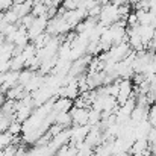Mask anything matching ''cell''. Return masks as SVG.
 <instances>
[{
  "label": "cell",
  "mask_w": 156,
  "mask_h": 156,
  "mask_svg": "<svg viewBox=\"0 0 156 156\" xmlns=\"http://www.w3.org/2000/svg\"><path fill=\"white\" fill-rule=\"evenodd\" d=\"M47 24H49V18H47V15H41V17H37V18H35V21L32 23V26L27 29V34H29L30 43H32L37 37H40L41 34L46 32Z\"/></svg>",
  "instance_id": "obj_1"
},
{
  "label": "cell",
  "mask_w": 156,
  "mask_h": 156,
  "mask_svg": "<svg viewBox=\"0 0 156 156\" xmlns=\"http://www.w3.org/2000/svg\"><path fill=\"white\" fill-rule=\"evenodd\" d=\"M73 109V103L70 99H65V97H61L58 100H55L53 103V112L55 114H61V112H70Z\"/></svg>",
  "instance_id": "obj_2"
},
{
  "label": "cell",
  "mask_w": 156,
  "mask_h": 156,
  "mask_svg": "<svg viewBox=\"0 0 156 156\" xmlns=\"http://www.w3.org/2000/svg\"><path fill=\"white\" fill-rule=\"evenodd\" d=\"M55 123H56V124H59V126H62L64 129H67L70 124H73L71 114H70V112H61V114H56Z\"/></svg>",
  "instance_id": "obj_3"
},
{
  "label": "cell",
  "mask_w": 156,
  "mask_h": 156,
  "mask_svg": "<svg viewBox=\"0 0 156 156\" xmlns=\"http://www.w3.org/2000/svg\"><path fill=\"white\" fill-rule=\"evenodd\" d=\"M3 15H5V21L8 23V24H17L18 21H20V18H18V15L15 14V11L11 8V9H8V11H5L3 12Z\"/></svg>",
  "instance_id": "obj_4"
},
{
  "label": "cell",
  "mask_w": 156,
  "mask_h": 156,
  "mask_svg": "<svg viewBox=\"0 0 156 156\" xmlns=\"http://www.w3.org/2000/svg\"><path fill=\"white\" fill-rule=\"evenodd\" d=\"M8 132L12 135V136H18L20 133H23V123H18V121H12L8 127Z\"/></svg>",
  "instance_id": "obj_5"
},
{
  "label": "cell",
  "mask_w": 156,
  "mask_h": 156,
  "mask_svg": "<svg viewBox=\"0 0 156 156\" xmlns=\"http://www.w3.org/2000/svg\"><path fill=\"white\" fill-rule=\"evenodd\" d=\"M65 11H76L77 9V2L76 0H64L61 5Z\"/></svg>",
  "instance_id": "obj_6"
},
{
  "label": "cell",
  "mask_w": 156,
  "mask_h": 156,
  "mask_svg": "<svg viewBox=\"0 0 156 156\" xmlns=\"http://www.w3.org/2000/svg\"><path fill=\"white\" fill-rule=\"evenodd\" d=\"M3 82H5V74H3V73H0V87L3 85Z\"/></svg>",
  "instance_id": "obj_7"
},
{
  "label": "cell",
  "mask_w": 156,
  "mask_h": 156,
  "mask_svg": "<svg viewBox=\"0 0 156 156\" xmlns=\"http://www.w3.org/2000/svg\"><path fill=\"white\" fill-rule=\"evenodd\" d=\"M52 2L56 5V6H58V5H62V2H64V0H52Z\"/></svg>",
  "instance_id": "obj_8"
}]
</instances>
